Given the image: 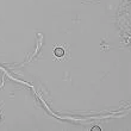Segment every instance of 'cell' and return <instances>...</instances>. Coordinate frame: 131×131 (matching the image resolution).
Returning a JSON list of instances; mask_svg holds the SVG:
<instances>
[{
	"label": "cell",
	"mask_w": 131,
	"mask_h": 131,
	"mask_svg": "<svg viewBox=\"0 0 131 131\" xmlns=\"http://www.w3.org/2000/svg\"><path fill=\"white\" fill-rule=\"evenodd\" d=\"M54 52H55V55L57 56V57H62V56L64 55V50H63L62 48H56L55 50H54Z\"/></svg>",
	"instance_id": "obj_1"
},
{
	"label": "cell",
	"mask_w": 131,
	"mask_h": 131,
	"mask_svg": "<svg viewBox=\"0 0 131 131\" xmlns=\"http://www.w3.org/2000/svg\"><path fill=\"white\" fill-rule=\"evenodd\" d=\"M92 131H100V128H98V126H94V128L92 129Z\"/></svg>",
	"instance_id": "obj_2"
}]
</instances>
